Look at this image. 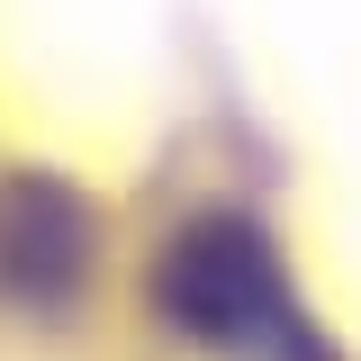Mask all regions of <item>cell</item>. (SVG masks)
<instances>
[{
	"label": "cell",
	"instance_id": "obj_2",
	"mask_svg": "<svg viewBox=\"0 0 361 361\" xmlns=\"http://www.w3.org/2000/svg\"><path fill=\"white\" fill-rule=\"evenodd\" d=\"M0 244H9V262L27 271V289L54 298L73 271H82V208L63 199V190H18V208L0 226Z\"/></svg>",
	"mask_w": 361,
	"mask_h": 361
},
{
	"label": "cell",
	"instance_id": "obj_1",
	"mask_svg": "<svg viewBox=\"0 0 361 361\" xmlns=\"http://www.w3.org/2000/svg\"><path fill=\"white\" fill-rule=\"evenodd\" d=\"M154 298L199 343L262 353V361H316L298 289H289V271L271 253V235L244 226V217H208V226H190V235H172V253L154 271Z\"/></svg>",
	"mask_w": 361,
	"mask_h": 361
}]
</instances>
